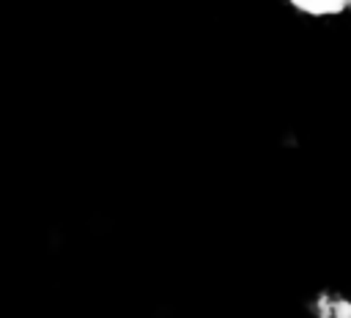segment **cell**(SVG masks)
<instances>
[{
  "label": "cell",
  "instance_id": "7a4b0ae2",
  "mask_svg": "<svg viewBox=\"0 0 351 318\" xmlns=\"http://www.w3.org/2000/svg\"><path fill=\"white\" fill-rule=\"evenodd\" d=\"M321 318H351V299L343 296H321L318 299Z\"/></svg>",
  "mask_w": 351,
  "mask_h": 318
},
{
  "label": "cell",
  "instance_id": "6da1fadb",
  "mask_svg": "<svg viewBox=\"0 0 351 318\" xmlns=\"http://www.w3.org/2000/svg\"><path fill=\"white\" fill-rule=\"evenodd\" d=\"M291 11L307 19H340L351 16V0H282Z\"/></svg>",
  "mask_w": 351,
  "mask_h": 318
}]
</instances>
